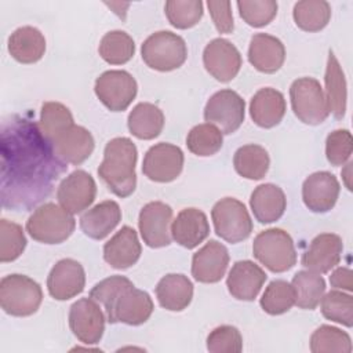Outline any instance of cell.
I'll return each instance as SVG.
<instances>
[{
	"label": "cell",
	"mask_w": 353,
	"mask_h": 353,
	"mask_svg": "<svg viewBox=\"0 0 353 353\" xmlns=\"http://www.w3.org/2000/svg\"><path fill=\"white\" fill-rule=\"evenodd\" d=\"M210 234L207 215L199 208H183L171 223V236L182 247L192 250Z\"/></svg>",
	"instance_id": "obj_23"
},
{
	"label": "cell",
	"mask_w": 353,
	"mask_h": 353,
	"mask_svg": "<svg viewBox=\"0 0 353 353\" xmlns=\"http://www.w3.org/2000/svg\"><path fill=\"white\" fill-rule=\"evenodd\" d=\"M120 221V205L113 200H105L81 215L80 228L90 239L102 240L114 230Z\"/></svg>",
	"instance_id": "obj_27"
},
{
	"label": "cell",
	"mask_w": 353,
	"mask_h": 353,
	"mask_svg": "<svg viewBox=\"0 0 353 353\" xmlns=\"http://www.w3.org/2000/svg\"><path fill=\"white\" fill-rule=\"evenodd\" d=\"M142 247L137 232L131 226H123L103 245V259L114 269H128L141 256Z\"/></svg>",
	"instance_id": "obj_24"
},
{
	"label": "cell",
	"mask_w": 353,
	"mask_h": 353,
	"mask_svg": "<svg viewBox=\"0 0 353 353\" xmlns=\"http://www.w3.org/2000/svg\"><path fill=\"white\" fill-rule=\"evenodd\" d=\"M290 99L294 114L305 124H321L330 114L325 92L313 77L294 80L290 87Z\"/></svg>",
	"instance_id": "obj_8"
},
{
	"label": "cell",
	"mask_w": 353,
	"mask_h": 353,
	"mask_svg": "<svg viewBox=\"0 0 353 353\" xmlns=\"http://www.w3.org/2000/svg\"><path fill=\"white\" fill-rule=\"evenodd\" d=\"M228 265V248L216 240H210L205 243V245L193 254L192 276L200 283H218L225 276Z\"/></svg>",
	"instance_id": "obj_19"
},
{
	"label": "cell",
	"mask_w": 353,
	"mask_h": 353,
	"mask_svg": "<svg viewBox=\"0 0 353 353\" xmlns=\"http://www.w3.org/2000/svg\"><path fill=\"white\" fill-rule=\"evenodd\" d=\"M26 237L21 225L8 219L0 221V262H12L23 252Z\"/></svg>",
	"instance_id": "obj_43"
},
{
	"label": "cell",
	"mask_w": 353,
	"mask_h": 353,
	"mask_svg": "<svg viewBox=\"0 0 353 353\" xmlns=\"http://www.w3.org/2000/svg\"><path fill=\"white\" fill-rule=\"evenodd\" d=\"M310 350L313 353H350L352 352V339L347 332L332 327V325H320L310 336Z\"/></svg>",
	"instance_id": "obj_40"
},
{
	"label": "cell",
	"mask_w": 353,
	"mask_h": 353,
	"mask_svg": "<svg viewBox=\"0 0 353 353\" xmlns=\"http://www.w3.org/2000/svg\"><path fill=\"white\" fill-rule=\"evenodd\" d=\"M353 152V138L349 130H335L325 141V156L332 165L345 164Z\"/></svg>",
	"instance_id": "obj_46"
},
{
	"label": "cell",
	"mask_w": 353,
	"mask_h": 353,
	"mask_svg": "<svg viewBox=\"0 0 353 353\" xmlns=\"http://www.w3.org/2000/svg\"><path fill=\"white\" fill-rule=\"evenodd\" d=\"M285 109L284 95L272 87L256 91L250 102V116L262 128L276 127L283 120Z\"/></svg>",
	"instance_id": "obj_26"
},
{
	"label": "cell",
	"mask_w": 353,
	"mask_h": 353,
	"mask_svg": "<svg viewBox=\"0 0 353 353\" xmlns=\"http://www.w3.org/2000/svg\"><path fill=\"white\" fill-rule=\"evenodd\" d=\"M156 296L161 307L170 312H181L192 302L193 284L185 274L170 273L157 283Z\"/></svg>",
	"instance_id": "obj_29"
},
{
	"label": "cell",
	"mask_w": 353,
	"mask_h": 353,
	"mask_svg": "<svg viewBox=\"0 0 353 353\" xmlns=\"http://www.w3.org/2000/svg\"><path fill=\"white\" fill-rule=\"evenodd\" d=\"M211 218L215 233L230 244L248 239L252 232V221L245 205L234 197L216 201L211 210Z\"/></svg>",
	"instance_id": "obj_9"
},
{
	"label": "cell",
	"mask_w": 353,
	"mask_h": 353,
	"mask_svg": "<svg viewBox=\"0 0 353 353\" xmlns=\"http://www.w3.org/2000/svg\"><path fill=\"white\" fill-rule=\"evenodd\" d=\"M239 14L245 23L254 28L266 26L277 15V1L274 0H244L237 1Z\"/></svg>",
	"instance_id": "obj_44"
},
{
	"label": "cell",
	"mask_w": 353,
	"mask_h": 353,
	"mask_svg": "<svg viewBox=\"0 0 353 353\" xmlns=\"http://www.w3.org/2000/svg\"><path fill=\"white\" fill-rule=\"evenodd\" d=\"M207 349L211 353H240L243 336L233 325H219L208 334Z\"/></svg>",
	"instance_id": "obj_45"
},
{
	"label": "cell",
	"mask_w": 353,
	"mask_h": 353,
	"mask_svg": "<svg viewBox=\"0 0 353 353\" xmlns=\"http://www.w3.org/2000/svg\"><path fill=\"white\" fill-rule=\"evenodd\" d=\"M236 172L247 179H262L270 165L269 153L265 148L255 143H248L239 148L233 156Z\"/></svg>",
	"instance_id": "obj_33"
},
{
	"label": "cell",
	"mask_w": 353,
	"mask_h": 353,
	"mask_svg": "<svg viewBox=\"0 0 353 353\" xmlns=\"http://www.w3.org/2000/svg\"><path fill=\"white\" fill-rule=\"evenodd\" d=\"M8 52L19 63H34L46 52L44 34L33 26L18 28L8 37Z\"/></svg>",
	"instance_id": "obj_30"
},
{
	"label": "cell",
	"mask_w": 353,
	"mask_h": 353,
	"mask_svg": "<svg viewBox=\"0 0 353 353\" xmlns=\"http://www.w3.org/2000/svg\"><path fill=\"white\" fill-rule=\"evenodd\" d=\"M90 298L103 306L106 320L110 324H143L154 309L153 301L146 291L135 288L130 279L119 274L97 283L90 291Z\"/></svg>",
	"instance_id": "obj_2"
},
{
	"label": "cell",
	"mask_w": 353,
	"mask_h": 353,
	"mask_svg": "<svg viewBox=\"0 0 353 353\" xmlns=\"http://www.w3.org/2000/svg\"><path fill=\"white\" fill-rule=\"evenodd\" d=\"M73 116L68 106L61 102H44L41 105L39 127L43 135L52 142L58 135L73 125Z\"/></svg>",
	"instance_id": "obj_37"
},
{
	"label": "cell",
	"mask_w": 353,
	"mask_h": 353,
	"mask_svg": "<svg viewBox=\"0 0 353 353\" xmlns=\"http://www.w3.org/2000/svg\"><path fill=\"white\" fill-rule=\"evenodd\" d=\"M127 125L130 132L138 139H154L164 127V114L153 103L141 102L128 114Z\"/></svg>",
	"instance_id": "obj_31"
},
{
	"label": "cell",
	"mask_w": 353,
	"mask_h": 353,
	"mask_svg": "<svg viewBox=\"0 0 353 353\" xmlns=\"http://www.w3.org/2000/svg\"><path fill=\"white\" fill-rule=\"evenodd\" d=\"M259 303L268 314H283L295 305L294 288L285 280H273L262 294Z\"/></svg>",
	"instance_id": "obj_39"
},
{
	"label": "cell",
	"mask_w": 353,
	"mask_h": 353,
	"mask_svg": "<svg viewBox=\"0 0 353 353\" xmlns=\"http://www.w3.org/2000/svg\"><path fill=\"white\" fill-rule=\"evenodd\" d=\"M320 303L321 313L327 320L349 328L353 325V298L350 294L332 290L323 295Z\"/></svg>",
	"instance_id": "obj_41"
},
{
	"label": "cell",
	"mask_w": 353,
	"mask_h": 353,
	"mask_svg": "<svg viewBox=\"0 0 353 353\" xmlns=\"http://www.w3.org/2000/svg\"><path fill=\"white\" fill-rule=\"evenodd\" d=\"M291 285L295 292V305L305 310H314L325 292L323 276L307 269L295 273Z\"/></svg>",
	"instance_id": "obj_34"
},
{
	"label": "cell",
	"mask_w": 353,
	"mask_h": 353,
	"mask_svg": "<svg viewBox=\"0 0 353 353\" xmlns=\"http://www.w3.org/2000/svg\"><path fill=\"white\" fill-rule=\"evenodd\" d=\"M50 143L58 160H61L63 164L73 165L84 163L95 148L91 132L87 128L76 124L63 131Z\"/></svg>",
	"instance_id": "obj_21"
},
{
	"label": "cell",
	"mask_w": 353,
	"mask_h": 353,
	"mask_svg": "<svg viewBox=\"0 0 353 353\" xmlns=\"http://www.w3.org/2000/svg\"><path fill=\"white\" fill-rule=\"evenodd\" d=\"M85 273L80 262L65 258L58 261L47 277L48 294L57 301H68L83 292Z\"/></svg>",
	"instance_id": "obj_17"
},
{
	"label": "cell",
	"mask_w": 353,
	"mask_h": 353,
	"mask_svg": "<svg viewBox=\"0 0 353 353\" xmlns=\"http://www.w3.org/2000/svg\"><path fill=\"white\" fill-rule=\"evenodd\" d=\"M183 168V152L179 146L160 142L149 148L143 157L142 172L150 181L167 183L179 176Z\"/></svg>",
	"instance_id": "obj_12"
},
{
	"label": "cell",
	"mask_w": 353,
	"mask_h": 353,
	"mask_svg": "<svg viewBox=\"0 0 353 353\" xmlns=\"http://www.w3.org/2000/svg\"><path fill=\"white\" fill-rule=\"evenodd\" d=\"M250 207L258 222L272 223L283 216L287 207V199L280 186L274 183H262L251 193Z\"/></svg>",
	"instance_id": "obj_28"
},
{
	"label": "cell",
	"mask_w": 353,
	"mask_h": 353,
	"mask_svg": "<svg viewBox=\"0 0 353 353\" xmlns=\"http://www.w3.org/2000/svg\"><path fill=\"white\" fill-rule=\"evenodd\" d=\"M284 59L285 48L280 39L268 33H256L251 37L248 61L256 70L276 73L283 66Z\"/></svg>",
	"instance_id": "obj_25"
},
{
	"label": "cell",
	"mask_w": 353,
	"mask_h": 353,
	"mask_svg": "<svg viewBox=\"0 0 353 353\" xmlns=\"http://www.w3.org/2000/svg\"><path fill=\"white\" fill-rule=\"evenodd\" d=\"M292 17L299 29L319 32L330 22L331 6L324 0H302L295 3Z\"/></svg>",
	"instance_id": "obj_35"
},
{
	"label": "cell",
	"mask_w": 353,
	"mask_h": 353,
	"mask_svg": "<svg viewBox=\"0 0 353 353\" xmlns=\"http://www.w3.org/2000/svg\"><path fill=\"white\" fill-rule=\"evenodd\" d=\"M223 143V134L222 131L210 123H203L194 125L188 137H186V146L188 149L200 157H207L215 154L221 150Z\"/></svg>",
	"instance_id": "obj_38"
},
{
	"label": "cell",
	"mask_w": 353,
	"mask_h": 353,
	"mask_svg": "<svg viewBox=\"0 0 353 353\" xmlns=\"http://www.w3.org/2000/svg\"><path fill=\"white\" fill-rule=\"evenodd\" d=\"M164 10L168 22L176 29L193 28L199 23L204 11L200 0H168Z\"/></svg>",
	"instance_id": "obj_42"
},
{
	"label": "cell",
	"mask_w": 353,
	"mask_h": 353,
	"mask_svg": "<svg viewBox=\"0 0 353 353\" xmlns=\"http://www.w3.org/2000/svg\"><path fill=\"white\" fill-rule=\"evenodd\" d=\"M245 116V102L233 90L215 92L205 103L204 119L216 125L222 134H233L240 128Z\"/></svg>",
	"instance_id": "obj_11"
},
{
	"label": "cell",
	"mask_w": 353,
	"mask_h": 353,
	"mask_svg": "<svg viewBox=\"0 0 353 353\" xmlns=\"http://www.w3.org/2000/svg\"><path fill=\"white\" fill-rule=\"evenodd\" d=\"M76 228L73 214L55 203L37 207L26 221L30 237L43 244H61L70 237Z\"/></svg>",
	"instance_id": "obj_4"
},
{
	"label": "cell",
	"mask_w": 353,
	"mask_h": 353,
	"mask_svg": "<svg viewBox=\"0 0 353 353\" xmlns=\"http://www.w3.org/2000/svg\"><path fill=\"white\" fill-rule=\"evenodd\" d=\"M105 314L97 301L81 298L69 309V327L73 335L85 345H95L105 331Z\"/></svg>",
	"instance_id": "obj_13"
},
{
	"label": "cell",
	"mask_w": 353,
	"mask_h": 353,
	"mask_svg": "<svg viewBox=\"0 0 353 353\" xmlns=\"http://www.w3.org/2000/svg\"><path fill=\"white\" fill-rule=\"evenodd\" d=\"M172 208L163 201H150L139 212L138 228L143 243L150 248L165 247L171 243Z\"/></svg>",
	"instance_id": "obj_14"
},
{
	"label": "cell",
	"mask_w": 353,
	"mask_h": 353,
	"mask_svg": "<svg viewBox=\"0 0 353 353\" xmlns=\"http://www.w3.org/2000/svg\"><path fill=\"white\" fill-rule=\"evenodd\" d=\"M343 243L335 233H321L316 236L302 255V266L319 274L334 269L342 256Z\"/></svg>",
	"instance_id": "obj_20"
},
{
	"label": "cell",
	"mask_w": 353,
	"mask_h": 353,
	"mask_svg": "<svg viewBox=\"0 0 353 353\" xmlns=\"http://www.w3.org/2000/svg\"><path fill=\"white\" fill-rule=\"evenodd\" d=\"M210 15L219 33H232L234 29L230 1H207Z\"/></svg>",
	"instance_id": "obj_47"
},
{
	"label": "cell",
	"mask_w": 353,
	"mask_h": 353,
	"mask_svg": "<svg viewBox=\"0 0 353 353\" xmlns=\"http://www.w3.org/2000/svg\"><path fill=\"white\" fill-rule=\"evenodd\" d=\"M98 52L105 62L110 65H123L134 57L135 43L124 30H112L101 39Z\"/></svg>",
	"instance_id": "obj_36"
},
{
	"label": "cell",
	"mask_w": 353,
	"mask_h": 353,
	"mask_svg": "<svg viewBox=\"0 0 353 353\" xmlns=\"http://www.w3.org/2000/svg\"><path fill=\"white\" fill-rule=\"evenodd\" d=\"M94 91L109 110L123 112L135 99L138 84L125 70H106L95 80Z\"/></svg>",
	"instance_id": "obj_10"
},
{
	"label": "cell",
	"mask_w": 353,
	"mask_h": 353,
	"mask_svg": "<svg viewBox=\"0 0 353 353\" xmlns=\"http://www.w3.org/2000/svg\"><path fill=\"white\" fill-rule=\"evenodd\" d=\"M252 254L273 273L287 272L296 263L292 237L279 228H270L258 233L252 243Z\"/></svg>",
	"instance_id": "obj_6"
},
{
	"label": "cell",
	"mask_w": 353,
	"mask_h": 353,
	"mask_svg": "<svg viewBox=\"0 0 353 353\" xmlns=\"http://www.w3.org/2000/svg\"><path fill=\"white\" fill-rule=\"evenodd\" d=\"M241 62L240 51L226 39L211 40L203 51L205 70L221 83L233 80L240 72Z\"/></svg>",
	"instance_id": "obj_16"
},
{
	"label": "cell",
	"mask_w": 353,
	"mask_h": 353,
	"mask_svg": "<svg viewBox=\"0 0 353 353\" xmlns=\"http://www.w3.org/2000/svg\"><path fill=\"white\" fill-rule=\"evenodd\" d=\"M95 196L97 183L91 174L84 170H76L65 176L57 189L58 203L70 214L87 210L94 203Z\"/></svg>",
	"instance_id": "obj_15"
},
{
	"label": "cell",
	"mask_w": 353,
	"mask_h": 353,
	"mask_svg": "<svg viewBox=\"0 0 353 353\" xmlns=\"http://www.w3.org/2000/svg\"><path fill=\"white\" fill-rule=\"evenodd\" d=\"M137 146L130 138L117 137L106 143L98 175L113 194L123 199L134 193L137 186Z\"/></svg>",
	"instance_id": "obj_3"
},
{
	"label": "cell",
	"mask_w": 353,
	"mask_h": 353,
	"mask_svg": "<svg viewBox=\"0 0 353 353\" xmlns=\"http://www.w3.org/2000/svg\"><path fill=\"white\" fill-rule=\"evenodd\" d=\"M339 182L328 171L310 174L302 185V200L313 212H328L334 208L339 196Z\"/></svg>",
	"instance_id": "obj_18"
},
{
	"label": "cell",
	"mask_w": 353,
	"mask_h": 353,
	"mask_svg": "<svg viewBox=\"0 0 353 353\" xmlns=\"http://www.w3.org/2000/svg\"><path fill=\"white\" fill-rule=\"evenodd\" d=\"M325 97L330 106V113L334 114L335 119H342L346 112V80L345 73L335 57V54L330 50L328 61L325 68Z\"/></svg>",
	"instance_id": "obj_32"
},
{
	"label": "cell",
	"mask_w": 353,
	"mask_h": 353,
	"mask_svg": "<svg viewBox=\"0 0 353 353\" xmlns=\"http://www.w3.org/2000/svg\"><path fill=\"white\" fill-rule=\"evenodd\" d=\"M143 62L154 70L170 72L181 68L188 57L185 40L170 30L152 33L142 44Z\"/></svg>",
	"instance_id": "obj_7"
},
{
	"label": "cell",
	"mask_w": 353,
	"mask_h": 353,
	"mask_svg": "<svg viewBox=\"0 0 353 353\" xmlns=\"http://www.w3.org/2000/svg\"><path fill=\"white\" fill-rule=\"evenodd\" d=\"M266 277L262 268L252 261H237L228 274L226 287L233 298L239 301H254L266 281Z\"/></svg>",
	"instance_id": "obj_22"
},
{
	"label": "cell",
	"mask_w": 353,
	"mask_h": 353,
	"mask_svg": "<svg viewBox=\"0 0 353 353\" xmlns=\"http://www.w3.org/2000/svg\"><path fill=\"white\" fill-rule=\"evenodd\" d=\"M43 301V291L37 281L25 274H8L0 281V306L15 317L32 316Z\"/></svg>",
	"instance_id": "obj_5"
},
{
	"label": "cell",
	"mask_w": 353,
	"mask_h": 353,
	"mask_svg": "<svg viewBox=\"0 0 353 353\" xmlns=\"http://www.w3.org/2000/svg\"><path fill=\"white\" fill-rule=\"evenodd\" d=\"M330 283L334 288H341V290H345V291L350 292L353 290L352 270L349 268H345V266L336 268L330 276Z\"/></svg>",
	"instance_id": "obj_48"
},
{
	"label": "cell",
	"mask_w": 353,
	"mask_h": 353,
	"mask_svg": "<svg viewBox=\"0 0 353 353\" xmlns=\"http://www.w3.org/2000/svg\"><path fill=\"white\" fill-rule=\"evenodd\" d=\"M37 123L12 116L1 127V199L14 210L29 208L50 194L65 170Z\"/></svg>",
	"instance_id": "obj_1"
}]
</instances>
